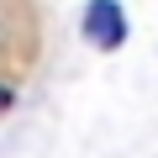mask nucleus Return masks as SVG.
<instances>
[{"label": "nucleus", "mask_w": 158, "mask_h": 158, "mask_svg": "<svg viewBox=\"0 0 158 158\" xmlns=\"http://www.w3.org/2000/svg\"><path fill=\"white\" fill-rule=\"evenodd\" d=\"M85 37L95 48H121L127 42V11L116 0H90L85 6Z\"/></svg>", "instance_id": "obj_1"}, {"label": "nucleus", "mask_w": 158, "mask_h": 158, "mask_svg": "<svg viewBox=\"0 0 158 158\" xmlns=\"http://www.w3.org/2000/svg\"><path fill=\"white\" fill-rule=\"evenodd\" d=\"M0 111H11V90L6 85H0Z\"/></svg>", "instance_id": "obj_2"}]
</instances>
